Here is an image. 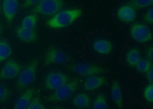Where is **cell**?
Returning <instances> with one entry per match:
<instances>
[{"label":"cell","instance_id":"e0dca14e","mask_svg":"<svg viewBox=\"0 0 153 109\" xmlns=\"http://www.w3.org/2000/svg\"><path fill=\"white\" fill-rule=\"evenodd\" d=\"M91 99L85 93H79L75 96L73 100V104L75 107L80 108H85L89 106Z\"/></svg>","mask_w":153,"mask_h":109},{"label":"cell","instance_id":"4fadbf2b","mask_svg":"<svg viewBox=\"0 0 153 109\" xmlns=\"http://www.w3.org/2000/svg\"><path fill=\"white\" fill-rule=\"evenodd\" d=\"M106 82V79L102 76H91L87 78L85 82V89L87 91H92L97 89L104 85Z\"/></svg>","mask_w":153,"mask_h":109},{"label":"cell","instance_id":"83f0119b","mask_svg":"<svg viewBox=\"0 0 153 109\" xmlns=\"http://www.w3.org/2000/svg\"><path fill=\"white\" fill-rule=\"evenodd\" d=\"M43 0H25L23 4V7H28L35 5H37L40 3Z\"/></svg>","mask_w":153,"mask_h":109},{"label":"cell","instance_id":"7c38bea8","mask_svg":"<svg viewBox=\"0 0 153 109\" xmlns=\"http://www.w3.org/2000/svg\"><path fill=\"white\" fill-rule=\"evenodd\" d=\"M35 91L34 88L27 89L15 103L14 108L16 109H28Z\"/></svg>","mask_w":153,"mask_h":109},{"label":"cell","instance_id":"484cf974","mask_svg":"<svg viewBox=\"0 0 153 109\" xmlns=\"http://www.w3.org/2000/svg\"><path fill=\"white\" fill-rule=\"evenodd\" d=\"M44 106L41 102L40 99L38 98H34L31 99L28 109H44Z\"/></svg>","mask_w":153,"mask_h":109},{"label":"cell","instance_id":"4316f807","mask_svg":"<svg viewBox=\"0 0 153 109\" xmlns=\"http://www.w3.org/2000/svg\"><path fill=\"white\" fill-rule=\"evenodd\" d=\"M153 8H151L145 13L143 16V19L145 21L149 24H152L153 19Z\"/></svg>","mask_w":153,"mask_h":109},{"label":"cell","instance_id":"30bf717a","mask_svg":"<svg viewBox=\"0 0 153 109\" xmlns=\"http://www.w3.org/2000/svg\"><path fill=\"white\" fill-rule=\"evenodd\" d=\"M117 16L123 22H132L136 18V9L129 4L123 5L117 10Z\"/></svg>","mask_w":153,"mask_h":109},{"label":"cell","instance_id":"52a82bcc","mask_svg":"<svg viewBox=\"0 0 153 109\" xmlns=\"http://www.w3.org/2000/svg\"><path fill=\"white\" fill-rule=\"evenodd\" d=\"M130 34L132 39L138 43H146L152 39L151 30L147 25L140 23H136L131 27Z\"/></svg>","mask_w":153,"mask_h":109},{"label":"cell","instance_id":"f1b7e54d","mask_svg":"<svg viewBox=\"0 0 153 109\" xmlns=\"http://www.w3.org/2000/svg\"><path fill=\"white\" fill-rule=\"evenodd\" d=\"M146 77L150 82L152 83L153 81V70L152 67L146 73Z\"/></svg>","mask_w":153,"mask_h":109},{"label":"cell","instance_id":"6da1fadb","mask_svg":"<svg viewBox=\"0 0 153 109\" xmlns=\"http://www.w3.org/2000/svg\"><path fill=\"white\" fill-rule=\"evenodd\" d=\"M82 14V11L79 9L64 10L47 20L46 24L50 28L54 29L64 28L72 24Z\"/></svg>","mask_w":153,"mask_h":109},{"label":"cell","instance_id":"9c48e42d","mask_svg":"<svg viewBox=\"0 0 153 109\" xmlns=\"http://www.w3.org/2000/svg\"><path fill=\"white\" fill-rule=\"evenodd\" d=\"M22 70V67L16 61L9 60L6 62L0 71V77L11 79L17 77Z\"/></svg>","mask_w":153,"mask_h":109},{"label":"cell","instance_id":"8992f818","mask_svg":"<svg viewBox=\"0 0 153 109\" xmlns=\"http://www.w3.org/2000/svg\"><path fill=\"white\" fill-rule=\"evenodd\" d=\"M64 5L63 0H43L36 5L34 11L46 16H54L62 9Z\"/></svg>","mask_w":153,"mask_h":109},{"label":"cell","instance_id":"ba28073f","mask_svg":"<svg viewBox=\"0 0 153 109\" xmlns=\"http://www.w3.org/2000/svg\"><path fill=\"white\" fill-rule=\"evenodd\" d=\"M69 77L60 72H52L49 73L45 81V87L49 90H55L68 82Z\"/></svg>","mask_w":153,"mask_h":109},{"label":"cell","instance_id":"2e32d148","mask_svg":"<svg viewBox=\"0 0 153 109\" xmlns=\"http://www.w3.org/2000/svg\"><path fill=\"white\" fill-rule=\"evenodd\" d=\"M112 97L114 102L118 108H123V100L121 87L118 82L114 81L112 83L111 88Z\"/></svg>","mask_w":153,"mask_h":109},{"label":"cell","instance_id":"4dcf8cb0","mask_svg":"<svg viewBox=\"0 0 153 109\" xmlns=\"http://www.w3.org/2000/svg\"><path fill=\"white\" fill-rule=\"evenodd\" d=\"M2 24H0V35H1L2 31Z\"/></svg>","mask_w":153,"mask_h":109},{"label":"cell","instance_id":"5bb4252c","mask_svg":"<svg viewBox=\"0 0 153 109\" xmlns=\"http://www.w3.org/2000/svg\"><path fill=\"white\" fill-rule=\"evenodd\" d=\"M16 34L20 40L25 43L33 42L37 39L36 33L33 30L25 28L22 26L17 28Z\"/></svg>","mask_w":153,"mask_h":109},{"label":"cell","instance_id":"5b68a950","mask_svg":"<svg viewBox=\"0 0 153 109\" xmlns=\"http://www.w3.org/2000/svg\"><path fill=\"white\" fill-rule=\"evenodd\" d=\"M73 59L65 52L59 49L51 48L46 52L44 59L45 66L71 63Z\"/></svg>","mask_w":153,"mask_h":109},{"label":"cell","instance_id":"d6986e66","mask_svg":"<svg viewBox=\"0 0 153 109\" xmlns=\"http://www.w3.org/2000/svg\"><path fill=\"white\" fill-rule=\"evenodd\" d=\"M12 53V49L5 41H0V63L9 58Z\"/></svg>","mask_w":153,"mask_h":109},{"label":"cell","instance_id":"44dd1931","mask_svg":"<svg viewBox=\"0 0 153 109\" xmlns=\"http://www.w3.org/2000/svg\"><path fill=\"white\" fill-rule=\"evenodd\" d=\"M153 4V0H130L128 4L136 9L149 7Z\"/></svg>","mask_w":153,"mask_h":109},{"label":"cell","instance_id":"cb8c5ba5","mask_svg":"<svg viewBox=\"0 0 153 109\" xmlns=\"http://www.w3.org/2000/svg\"><path fill=\"white\" fill-rule=\"evenodd\" d=\"M153 85L152 83L149 85L145 89L144 96L146 100L150 103L153 102Z\"/></svg>","mask_w":153,"mask_h":109},{"label":"cell","instance_id":"d4e9b609","mask_svg":"<svg viewBox=\"0 0 153 109\" xmlns=\"http://www.w3.org/2000/svg\"><path fill=\"white\" fill-rule=\"evenodd\" d=\"M10 96V92L4 86L0 85V102L5 101Z\"/></svg>","mask_w":153,"mask_h":109},{"label":"cell","instance_id":"7402d4cb","mask_svg":"<svg viewBox=\"0 0 153 109\" xmlns=\"http://www.w3.org/2000/svg\"><path fill=\"white\" fill-rule=\"evenodd\" d=\"M93 108L94 109H107L108 106L104 95L100 94L94 102Z\"/></svg>","mask_w":153,"mask_h":109},{"label":"cell","instance_id":"f546056e","mask_svg":"<svg viewBox=\"0 0 153 109\" xmlns=\"http://www.w3.org/2000/svg\"><path fill=\"white\" fill-rule=\"evenodd\" d=\"M153 48L152 46L149 47L147 52V58L152 62H153Z\"/></svg>","mask_w":153,"mask_h":109},{"label":"cell","instance_id":"277c9868","mask_svg":"<svg viewBox=\"0 0 153 109\" xmlns=\"http://www.w3.org/2000/svg\"><path fill=\"white\" fill-rule=\"evenodd\" d=\"M78 85L77 80H72L56 90L53 94L49 96L48 100L52 103H58L65 101L69 99L74 92Z\"/></svg>","mask_w":153,"mask_h":109},{"label":"cell","instance_id":"ffe728a7","mask_svg":"<svg viewBox=\"0 0 153 109\" xmlns=\"http://www.w3.org/2000/svg\"><path fill=\"white\" fill-rule=\"evenodd\" d=\"M37 20V16L36 14L28 15L23 19L21 26L28 29L33 30L36 26Z\"/></svg>","mask_w":153,"mask_h":109},{"label":"cell","instance_id":"9a60e30c","mask_svg":"<svg viewBox=\"0 0 153 109\" xmlns=\"http://www.w3.org/2000/svg\"><path fill=\"white\" fill-rule=\"evenodd\" d=\"M93 48L98 53L106 55L111 52L112 50V45L108 41L99 39L94 42Z\"/></svg>","mask_w":153,"mask_h":109},{"label":"cell","instance_id":"3957f363","mask_svg":"<svg viewBox=\"0 0 153 109\" xmlns=\"http://www.w3.org/2000/svg\"><path fill=\"white\" fill-rule=\"evenodd\" d=\"M65 67L70 71L84 76L99 75L104 73L106 70L99 65L81 63H69Z\"/></svg>","mask_w":153,"mask_h":109},{"label":"cell","instance_id":"ac0fdd59","mask_svg":"<svg viewBox=\"0 0 153 109\" xmlns=\"http://www.w3.org/2000/svg\"><path fill=\"white\" fill-rule=\"evenodd\" d=\"M140 59H140V52L137 49L132 48L127 53L126 55V61L127 64L129 66H136Z\"/></svg>","mask_w":153,"mask_h":109},{"label":"cell","instance_id":"603a6c76","mask_svg":"<svg viewBox=\"0 0 153 109\" xmlns=\"http://www.w3.org/2000/svg\"><path fill=\"white\" fill-rule=\"evenodd\" d=\"M136 66L137 69L139 72L146 73L152 67V62L149 60L140 59Z\"/></svg>","mask_w":153,"mask_h":109},{"label":"cell","instance_id":"8fae6325","mask_svg":"<svg viewBox=\"0 0 153 109\" xmlns=\"http://www.w3.org/2000/svg\"><path fill=\"white\" fill-rule=\"evenodd\" d=\"M18 9V0H4L2 10L7 21L9 24L13 21Z\"/></svg>","mask_w":153,"mask_h":109},{"label":"cell","instance_id":"7a4b0ae2","mask_svg":"<svg viewBox=\"0 0 153 109\" xmlns=\"http://www.w3.org/2000/svg\"><path fill=\"white\" fill-rule=\"evenodd\" d=\"M38 66V59H34L19 75L17 88L23 89L30 85L36 79Z\"/></svg>","mask_w":153,"mask_h":109}]
</instances>
